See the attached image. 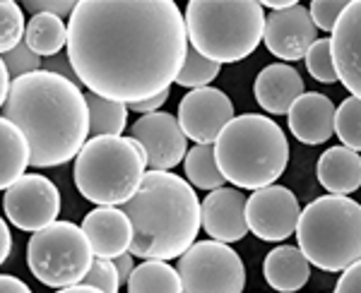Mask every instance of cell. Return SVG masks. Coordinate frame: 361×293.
I'll list each match as a JSON object with an SVG mask.
<instances>
[{"mask_svg": "<svg viewBox=\"0 0 361 293\" xmlns=\"http://www.w3.org/2000/svg\"><path fill=\"white\" fill-rule=\"evenodd\" d=\"M178 279L183 293H241L246 269L231 245L217 240L193 243L178 260Z\"/></svg>", "mask_w": 361, "mask_h": 293, "instance_id": "9c48e42d", "label": "cell"}, {"mask_svg": "<svg viewBox=\"0 0 361 293\" xmlns=\"http://www.w3.org/2000/svg\"><path fill=\"white\" fill-rule=\"evenodd\" d=\"M3 209L20 231L37 233L58 219L61 192L46 175L25 173L5 190Z\"/></svg>", "mask_w": 361, "mask_h": 293, "instance_id": "30bf717a", "label": "cell"}, {"mask_svg": "<svg viewBox=\"0 0 361 293\" xmlns=\"http://www.w3.org/2000/svg\"><path fill=\"white\" fill-rule=\"evenodd\" d=\"M128 293H183L178 272L161 260H145L126 281Z\"/></svg>", "mask_w": 361, "mask_h": 293, "instance_id": "cb8c5ba5", "label": "cell"}, {"mask_svg": "<svg viewBox=\"0 0 361 293\" xmlns=\"http://www.w3.org/2000/svg\"><path fill=\"white\" fill-rule=\"evenodd\" d=\"M78 5V0H25V8L34 15H54V17H70Z\"/></svg>", "mask_w": 361, "mask_h": 293, "instance_id": "836d02e7", "label": "cell"}, {"mask_svg": "<svg viewBox=\"0 0 361 293\" xmlns=\"http://www.w3.org/2000/svg\"><path fill=\"white\" fill-rule=\"evenodd\" d=\"M29 166V146L27 139L8 118L0 116V190H8L10 185L25 175Z\"/></svg>", "mask_w": 361, "mask_h": 293, "instance_id": "7402d4cb", "label": "cell"}, {"mask_svg": "<svg viewBox=\"0 0 361 293\" xmlns=\"http://www.w3.org/2000/svg\"><path fill=\"white\" fill-rule=\"evenodd\" d=\"M0 293H32V289L13 274H0Z\"/></svg>", "mask_w": 361, "mask_h": 293, "instance_id": "f35d334b", "label": "cell"}, {"mask_svg": "<svg viewBox=\"0 0 361 293\" xmlns=\"http://www.w3.org/2000/svg\"><path fill=\"white\" fill-rule=\"evenodd\" d=\"M294 233L308 265L323 272H345L361 257L359 202L340 195L318 197L301 209Z\"/></svg>", "mask_w": 361, "mask_h": 293, "instance_id": "8992f818", "label": "cell"}, {"mask_svg": "<svg viewBox=\"0 0 361 293\" xmlns=\"http://www.w3.org/2000/svg\"><path fill=\"white\" fill-rule=\"evenodd\" d=\"M255 101L272 116H284L296 99L304 94V80L287 63H272L255 77Z\"/></svg>", "mask_w": 361, "mask_h": 293, "instance_id": "d6986e66", "label": "cell"}, {"mask_svg": "<svg viewBox=\"0 0 361 293\" xmlns=\"http://www.w3.org/2000/svg\"><path fill=\"white\" fill-rule=\"evenodd\" d=\"M25 13L15 0H0V56L25 41Z\"/></svg>", "mask_w": 361, "mask_h": 293, "instance_id": "f1b7e54d", "label": "cell"}, {"mask_svg": "<svg viewBox=\"0 0 361 293\" xmlns=\"http://www.w3.org/2000/svg\"><path fill=\"white\" fill-rule=\"evenodd\" d=\"M183 168L185 178L193 187L200 190H217L224 187V175L219 173L217 161H214V146L212 144H195L190 151H185L183 156Z\"/></svg>", "mask_w": 361, "mask_h": 293, "instance_id": "484cf974", "label": "cell"}, {"mask_svg": "<svg viewBox=\"0 0 361 293\" xmlns=\"http://www.w3.org/2000/svg\"><path fill=\"white\" fill-rule=\"evenodd\" d=\"M289 130L304 144H323L335 135V104L320 92H304L287 111Z\"/></svg>", "mask_w": 361, "mask_h": 293, "instance_id": "ac0fdd59", "label": "cell"}, {"mask_svg": "<svg viewBox=\"0 0 361 293\" xmlns=\"http://www.w3.org/2000/svg\"><path fill=\"white\" fill-rule=\"evenodd\" d=\"M56 293H102V291L92 289V286H82V284H78V286H68V289H58Z\"/></svg>", "mask_w": 361, "mask_h": 293, "instance_id": "7bdbcfd3", "label": "cell"}, {"mask_svg": "<svg viewBox=\"0 0 361 293\" xmlns=\"http://www.w3.org/2000/svg\"><path fill=\"white\" fill-rule=\"evenodd\" d=\"M318 180L330 195L349 197L361 185V156L347 146H330L318 159Z\"/></svg>", "mask_w": 361, "mask_h": 293, "instance_id": "ffe728a7", "label": "cell"}, {"mask_svg": "<svg viewBox=\"0 0 361 293\" xmlns=\"http://www.w3.org/2000/svg\"><path fill=\"white\" fill-rule=\"evenodd\" d=\"M92 248L85 231L73 221H54L29 238L27 265L44 286H78L92 267Z\"/></svg>", "mask_w": 361, "mask_h": 293, "instance_id": "ba28073f", "label": "cell"}, {"mask_svg": "<svg viewBox=\"0 0 361 293\" xmlns=\"http://www.w3.org/2000/svg\"><path fill=\"white\" fill-rule=\"evenodd\" d=\"M183 25L188 46L202 58L238 63L263 41L265 10L255 0H190Z\"/></svg>", "mask_w": 361, "mask_h": 293, "instance_id": "5b68a950", "label": "cell"}, {"mask_svg": "<svg viewBox=\"0 0 361 293\" xmlns=\"http://www.w3.org/2000/svg\"><path fill=\"white\" fill-rule=\"evenodd\" d=\"M114 267H116V274H118V284H126L128 277L133 274V269H135V262H133V255L130 253H123L118 257H114Z\"/></svg>", "mask_w": 361, "mask_h": 293, "instance_id": "74e56055", "label": "cell"}, {"mask_svg": "<svg viewBox=\"0 0 361 293\" xmlns=\"http://www.w3.org/2000/svg\"><path fill=\"white\" fill-rule=\"evenodd\" d=\"M42 70H46V73H54V75H58V77H66L68 82H73V85L80 87V80H78V75H75L73 66H70L68 56L58 54L54 58H46V61L42 63Z\"/></svg>", "mask_w": 361, "mask_h": 293, "instance_id": "e575fe53", "label": "cell"}, {"mask_svg": "<svg viewBox=\"0 0 361 293\" xmlns=\"http://www.w3.org/2000/svg\"><path fill=\"white\" fill-rule=\"evenodd\" d=\"M94 257L114 260L130 250L133 226L118 207H97L85 216L82 226Z\"/></svg>", "mask_w": 361, "mask_h": 293, "instance_id": "e0dca14e", "label": "cell"}, {"mask_svg": "<svg viewBox=\"0 0 361 293\" xmlns=\"http://www.w3.org/2000/svg\"><path fill=\"white\" fill-rule=\"evenodd\" d=\"M200 226L209 240L236 243L248 233L246 195L238 187H217L200 202Z\"/></svg>", "mask_w": 361, "mask_h": 293, "instance_id": "2e32d148", "label": "cell"}, {"mask_svg": "<svg viewBox=\"0 0 361 293\" xmlns=\"http://www.w3.org/2000/svg\"><path fill=\"white\" fill-rule=\"evenodd\" d=\"M219 70L222 66H217V63L207 61V58H202L197 54L195 49H185V58H183V66H180L178 75H176V85L180 87H190V89H200V87H207L209 82L219 75Z\"/></svg>", "mask_w": 361, "mask_h": 293, "instance_id": "83f0119b", "label": "cell"}, {"mask_svg": "<svg viewBox=\"0 0 361 293\" xmlns=\"http://www.w3.org/2000/svg\"><path fill=\"white\" fill-rule=\"evenodd\" d=\"M304 61H306V68L313 80L323 82V85H333V82H337V73L333 66V58H330V41L328 39H316V44L306 51Z\"/></svg>", "mask_w": 361, "mask_h": 293, "instance_id": "f546056e", "label": "cell"}, {"mask_svg": "<svg viewBox=\"0 0 361 293\" xmlns=\"http://www.w3.org/2000/svg\"><path fill=\"white\" fill-rule=\"evenodd\" d=\"M234 118V104L222 89L200 87L190 89L178 104V125L185 139L197 144H212L224 125Z\"/></svg>", "mask_w": 361, "mask_h": 293, "instance_id": "7c38bea8", "label": "cell"}, {"mask_svg": "<svg viewBox=\"0 0 361 293\" xmlns=\"http://www.w3.org/2000/svg\"><path fill=\"white\" fill-rule=\"evenodd\" d=\"M82 286H92V289L102 291V293H118V274L111 260H104V257H94L92 260L90 272L85 274V279L80 281Z\"/></svg>", "mask_w": 361, "mask_h": 293, "instance_id": "4dcf8cb0", "label": "cell"}, {"mask_svg": "<svg viewBox=\"0 0 361 293\" xmlns=\"http://www.w3.org/2000/svg\"><path fill=\"white\" fill-rule=\"evenodd\" d=\"M25 44L39 58H54L68 46V27L61 17L34 15L25 29Z\"/></svg>", "mask_w": 361, "mask_h": 293, "instance_id": "603a6c76", "label": "cell"}, {"mask_svg": "<svg viewBox=\"0 0 361 293\" xmlns=\"http://www.w3.org/2000/svg\"><path fill=\"white\" fill-rule=\"evenodd\" d=\"M299 200L289 187L267 185L246 197V224L253 236L267 243L287 240L299 224Z\"/></svg>", "mask_w": 361, "mask_h": 293, "instance_id": "8fae6325", "label": "cell"}, {"mask_svg": "<svg viewBox=\"0 0 361 293\" xmlns=\"http://www.w3.org/2000/svg\"><path fill=\"white\" fill-rule=\"evenodd\" d=\"M147 168L145 151L133 137H92L75 156V185L97 207L130 200Z\"/></svg>", "mask_w": 361, "mask_h": 293, "instance_id": "52a82bcc", "label": "cell"}, {"mask_svg": "<svg viewBox=\"0 0 361 293\" xmlns=\"http://www.w3.org/2000/svg\"><path fill=\"white\" fill-rule=\"evenodd\" d=\"M8 92H10V75H8V70H5L3 58H0V106H5Z\"/></svg>", "mask_w": 361, "mask_h": 293, "instance_id": "60d3db41", "label": "cell"}, {"mask_svg": "<svg viewBox=\"0 0 361 293\" xmlns=\"http://www.w3.org/2000/svg\"><path fill=\"white\" fill-rule=\"evenodd\" d=\"M335 132L342 139V146L352 151L361 149V101L349 96L335 108Z\"/></svg>", "mask_w": 361, "mask_h": 293, "instance_id": "4316f807", "label": "cell"}, {"mask_svg": "<svg viewBox=\"0 0 361 293\" xmlns=\"http://www.w3.org/2000/svg\"><path fill=\"white\" fill-rule=\"evenodd\" d=\"M318 29L311 22V15L304 5H292L279 13H270L263 25V41L272 56L294 63L306 56V51L316 44Z\"/></svg>", "mask_w": 361, "mask_h": 293, "instance_id": "5bb4252c", "label": "cell"}, {"mask_svg": "<svg viewBox=\"0 0 361 293\" xmlns=\"http://www.w3.org/2000/svg\"><path fill=\"white\" fill-rule=\"evenodd\" d=\"M10 250H13V236H10V228L5 224V219L0 216V265L10 257Z\"/></svg>", "mask_w": 361, "mask_h": 293, "instance_id": "ab89813d", "label": "cell"}, {"mask_svg": "<svg viewBox=\"0 0 361 293\" xmlns=\"http://www.w3.org/2000/svg\"><path fill=\"white\" fill-rule=\"evenodd\" d=\"M263 274L270 289L279 293L301 291L311 279V265L299 248L294 245H279L270 250L263 262Z\"/></svg>", "mask_w": 361, "mask_h": 293, "instance_id": "44dd1931", "label": "cell"}, {"mask_svg": "<svg viewBox=\"0 0 361 293\" xmlns=\"http://www.w3.org/2000/svg\"><path fill=\"white\" fill-rule=\"evenodd\" d=\"M335 293H361V265L354 262L352 267H347L342 272L340 281L335 286Z\"/></svg>", "mask_w": 361, "mask_h": 293, "instance_id": "d590c367", "label": "cell"}, {"mask_svg": "<svg viewBox=\"0 0 361 293\" xmlns=\"http://www.w3.org/2000/svg\"><path fill=\"white\" fill-rule=\"evenodd\" d=\"M87 113H90V135L92 137H121L128 125V106L111 101V99L85 94Z\"/></svg>", "mask_w": 361, "mask_h": 293, "instance_id": "d4e9b609", "label": "cell"}, {"mask_svg": "<svg viewBox=\"0 0 361 293\" xmlns=\"http://www.w3.org/2000/svg\"><path fill=\"white\" fill-rule=\"evenodd\" d=\"M130 137L142 146L149 171H171L183 161L188 139L171 113H147L130 127Z\"/></svg>", "mask_w": 361, "mask_h": 293, "instance_id": "4fadbf2b", "label": "cell"}, {"mask_svg": "<svg viewBox=\"0 0 361 293\" xmlns=\"http://www.w3.org/2000/svg\"><path fill=\"white\" fill-rule=\"evenodd\" d=\"M214 161L238 190L275 185L289 163L287 135L267 116H234L214 139Z\"/></svg>", "mask_w": 361, "mask_h": 293, "instance_id": "277c9868", "label": "cell"}, {"mask_svg": "<svg viewBox=\"0 0 361 293\" xmlns=\"http://www.w3.org/2000/svg\"><path fill=\"white\" fill-rule=\"evenodd\" d=\"M330 37V58L337 80L347 87L352 96L361 92V3L349 0L345 13L333 27Z\"/></svg>", "mask_w": 361, "mask_h": 293, "instance_id": "9a60e30c", "label": "cell"}, {"mask_svg": "<svg viewBox=\"0 0 361 293\" xmlns=\"http://www.w3.org/2000/svg\"><path fill=\"white\" fill-rule=\"evenodd\" d=\"M3 118L25 135L34 168L63 166L75 159L90 135L85 94L46 70L10 82Z\"/></svg>", "mask_w": 361, "mask_h": 293, "instance_id": "7a4b0ae2", "label": "cell"}, {"mask_svg": "<svg viewBox=\"0 0 361 293\" xmlns=\"http://www.w3.org/2000/svg\"><path fill=\"white\" fill-rule=\"evenodd\" d=\"M66 49L80 85L130 106L173 85L188 37L173 0H78Z\"/></svg>", "mask_w": 361, "mask_h": 293, "instance_id": "6da1fadb", "label": "cell"}, {"mask_svg": "<svg viewBox=\"0 0 361 293\" xmlns=\"http://www.w3.org/2000/svg\"><path fill=\"white\" fill-rule=\"evenodd\" d=\"M121 212L133 226L130 255L142 260L180 257L200 233V200L193 185L169 171H145Z\"/></svg>", "mask_w": 361, "mask_h": 293, "instance_id": "3957f363", "label": "cell"}, {"mask_svg": "<svg viewBox=\"0 0 361 293\" xmlns=\"http://www.w3.org/2000/svg\"><path fill=\"white\" fill-rule=\"evenodd\" d=\"M5 63V70H8V75L13 80L17 77H25V75H32V73H39L42 70V58L34 54L32 49L22 41L20 46H15L10 54L0 56Z\"/></svg>", "mask_w": 361, "mask_h": 293, "instance_id": "1f68e13d", "label": "cell"}, {"mask_svg": "<svg viewBox=\"0 0 361 293\" xmlns=\"http://www.w3.org/2000/svg\"><path fill=\"white\" fill-rule=\"evenodd\" d=\"M166 99H169V89L161 92V94H157V96H152V99H145V101L130 104V108L137 111V113H142V116L157 113V111H159V106H164V104H166Z\"/></svg>", "mask_w": 361, "mask_h": 293, "instance_id": "8d00e7d4", "label": "cell"}, {"mask_svg": "<svg viewBox=\"0 0 361 293\" xmlns=\"http://www.w3.org/2000/svg\"><path fill=\"white\" fill-rule=\"evenodd\" d=\"M292 5H296L294 0H263L260 8H270L272 13H279V10H287V8H292Z\"/></svg>", "mask_w": 361, "mask_h": 293, "instance_id": "b9f144b4", "label": "cell"}, {"mask_svg": "<svg viewBox=\"0 0 361 293\" xmlns=\"http://www.w3.org/2000/svg\"><path fill=\"white\" fill-rule=\"evenodd\" d=\"M347 5H349V0H313L306 10H308V15H311V22L316 25V29L333 32L335 22L340 20V15L345 13Z\"/></svg>", "mask_w": 361, "mask_h": 293, "instance_id": "d6a6232c", "label": "cell"}]
</instances>
